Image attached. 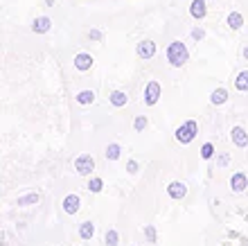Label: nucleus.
Here are the masks:
<instances>
[{"label": "nucleus", "instance_id": "obj_1", "mask_svg": "<svg viewBox=\"0 0 248 246\" xmlns=\"http://www.w3.org/2000/svg\"><path fill=\"white\" fill-rule=\"evenodd\" d=\"M196 133H199V122H196V120H185V122L181 124V127H176V131H174V136H176V140L181 145H189L196 138Z\"/></svg>", "mask_w": 248, "mask_h": 246}, {"label": "nucleus", "instance_id": "obj_2", "mask_svg": "<svg viewBox=\"0 0 248 246\" xmlns=\"http://www.w3.org/2000/svg\"><path fill=\"white\" fill-rule=\"evenodd\" d=\"M187 48L181 43V41H174L170 48H167V61H170L174 68H181V66H185V61H187Z\"/></svg>", "mask_w": 248, "mask_h": 246}, {"label": "nucleus", "instance_id": "obj_3", "mask_svg": "<svg viewBox=\"0 0 248 246\" xmlns=\"http://www.w3.org/2000/svg\"><path fill=\"white\" fill-rule=\"evenodd\" d=\"M75 169H77L79 176H91L93 169H95V158H93L91 154L77 156V161H75Z\"/></svg>", "mask_w": 248, "mask_h": 246}, {"label": "nucleus", "instance_id": "obj_4", "mask_svg": "<svg viewBox=\"0 0 248 246\" xmlns=\"http://www.w3.org/2000/svg\"><path fill=\"white\" fill-rule=\"evenodd\" d=\"M160 95H163V88H160L158 82H149V84L144 86V104L147 106H154L160 99Z\"/></svg>", "mask_w": 248, "mask_h": 246}, {"label": "nucleus", "instance_id": "obj_5", "mask_svg": "<svg viewBox=\"0 0 248 246\" xmlns=\"http://www.w3.org/2000/svg\"><path fill=\"white\" fill-rule=\"evenodd\" d=\"M246 188H248V176L244 174V172H235V174L230 176V190H232L235 195L246 192Z\"/></svg>", "mask_w": 248, "mask_h": 246}, {"label": "nucleus", "instance_id": "obj_6", "mask_svg": "<svg viewBox=\"0 0 248 246\" xmlns=\"http://www.w3.org/2000/svg\"><path fill=\"white\" fill-rule=\"evenodd\" d=\"M167 195L176 201L185 199V197H187V185H185L183 181H171L170 185H167Z\"/></svg>", "mask_w": 248, "mask_h": 246}, {"label": "nucleus", "instance_id": "obj_7", "mask_svg": "<svg viewBox=\"0 0 248 246\" xmlns=\"http://www.w3.org/2000/svg\"><path fill=\"white\" fill-rule=\"evenodd\" d=\"M230 140H232V145L239 149L248 147V133L244 127H232V131H230Z\"/></svg>", "mask_w": 248, "mask_h": 246}, {"label": "nucleus", "instance_id": "obj_8", "mask_svg": "<svg viewBox=\"0 0 248 246\" xmlns=\"http://www.w3.org/2000/svg\"><path fill=\"white\" fill-rule=\"evenodd\" d=\"M63 213L65 214H77L79 213V208H81V199H79V195H68L63 199Z\"/></svg>", "mask_w": 248, "mask_h": 246}, {"label": "nucleus", "instance_id": "obj_9", "mask_svg": "<svg viewBox=\"0 0 248 246\" xmlns=\"http://www.w3.org/2000/svg\"><path fill=\"white\" fill-rule=\"evenodd\" d=\"M156 54V43L154 41H142L138 43V57L140 59H151Z\"/></svg>", "mask_w": 248, "mask_h": 246}, {"label": "nucleus", "instance_id": "obj_10", "mask_svg": "<svg viewBox=\"0 0 248 246\" xmlns=\"http://www.w3.org/2000/svg\"><path fill=\"white\" fill-rule=\"evenodd\" d=\"M75 68H77V70H81V72L91 70V68H93V57H91V54H86V52L77 54V57H75Z\"/></svg>", "mask_w": 248, "mask_h": 246}, {"label": "nucleus", "instance_id": "obj_11", "mask_svg": "<svg viewBox=\"0 0 248 246\" xmlns=\"http://www.w3.org/2000/svg\"><path fill=\"white\" fill-rule=\"evenodd\" d=\"M79 237L84 242H91L95 237V224L93 221H81L79 224Z\"/></svg>", "mask_w": 248, "mask_h": 246}, {"label": "nucleus", "instance_id": "obj_12", "mask_svg": "<svg viewBox=\"0 0 248 246\" xmlns=\"http://www.w3.org/2000/svg\"><path fill=\"white\" fill-rule=\"evenodd\" d=\"M108 102H111L115 109H122V106H126L129 98H126V93L124 91H113L111 95H108Z\"/></svg>", "mask_w": 248, "mask_h": 246}, {"label": "nucleus", "instance_id": "obj_13", "mask_svg": "<svg viewBox=\"0 0 248 246\" xmlns=\"http://www.w3.org/2000/svg\"><path fill=\"white\" fill-rule=\"evenodd\" d=\"M210 102L215 104V106L226 104V102H228V91H226V88H217V91H212V93H210Z\"/></svg>", "mask_w": 248, "mask_h": 246}, {"label": "nucleus", "instance_id": "obj_14", "mask_svg": "<svg viewBox=\"0 0 248 246\" xmlns=\"http://www.w3.org/2000/svg\"><path fill=\"white\" fill-rule=\"evenodd\" d=\"M39 201H41V197L36 195V192H32V195H23V197H18V201H16V206H20V208L36 206Z\"/></svg>", "mask_w": 248, "mask_h": 246}, {"label": "nucleus", "instance_id": "obj_15", "mask_svg": "<svg viewBox=\"0 0 248 246\" xmlns=\"http://www.w3.org/2000/svg\"><path fill=\"white\" fill-rule=\"evenodd\" d=\"M189 14H192L194 18H203V16H205V2H203V0H194L192 7H189Z\"/></svg>", "mask_w": 248, "mask_h": 246}, {"label": "nucleus", "instance_id": "obj_16", "mask_svg": "<svg viewBox=\"0 0 248 246\" xmlns=\"http://www.w3.org/2000/svg\"><path fill=\"white\" fill-rule=\"evenodd\" d=\"M235 88H237L239 93H246V91H248V70H242L239 75H237Z\"/></svg>", "mask_w": 248, "mask_h": 246}, {"label": "nucleus", "instance_id": "obj_17", "mask_svg": "<svg viewBox=\"0 0 248 246\" xmlns=\"http://www.w3.org/2000/svg\"><path fill=\"white\" fill-rule=\"evenodd\" d=\"M106 161H118L120 158V154H122V147H120L118 143H111L108 147H106Z\"/></svg>", "mask_w": 248, "mask_h": 246}, {"label": "nucleus", "instance_id": "obj_18", "mask_svg": "<svg viewBox=\"0 0 248 246\" xmlns=\"http://www.w3.org/2000/svg\"><path fill=\"white\" fill-rule=\"evenodd\" d=\"M104 244H106V246H118V244H120V233L115 230V228H108V230H106Z\"/></svg>", "mask_w": 248, "mask_h": 246}, {"label": "nucleus", "instance_id": "obj_19", "mask_svg": "<svg viewBox=\"0 0 248 246\" xmlns=\"http://www.w3.org/2000/svg\"><path fill=\"white\" fill-rule=\"evenodd\" d=\"M32 30H34V32H39V34L47 32V30H50V18H46V16L36 18V20H34V25H32Z\"/></svg>", "mask_w": 248, "mask_h": 246}, {"label": "nucleus", "instance_id": "obj_20", "mask_svg": "<svg viewBox=\"0 0 248 246\" xmlns=\"http://www.w3.org/2000/svg\"><path fill=\"white\" fill-rule=\"evenodd\" d=\"M95 102V93L93 91H81L77 93V104H81V106H88V104Z\"/></svg>", "mask_w": 248, "mask_h": 246}, {"label": "nucleus", "instance_id": "obj_21", "mask_svg": "<svg viewBox=\"0 0 248 246\" xmlns=\"http://www.w3.org/2000/svg\"><path fill=\"white\" fill-rule=\"evenodd\" d=\"M88 190H91L93 195H97L104 190V181L99 179V176H91V181H88Z\"/></svg>", "mask_w": 248, "mask_h": 246}, {"label": "nucleus", "instance_id": "obj_22", "mask_svg": "<svg viewBox=\"0 0 248 246\" xmlns=\"http://www.w3.org/2000/svg\"><path fill=\"white\" fill-rule=\"evenodd\" d=\"M242 25H244L242 14H237V12L230 14V16H228V27H230V30H239Z\"/></svg>", "mask_w": 248, "mask_h": 246}, {"label": "nucleus", "instance_id": "obj_23", "mask_svg": "<svg viewBox=\"0 0 248 246\" xmlns=\"http://www.w3.org/2000/svg\"><path fill=\"white\" fill-rule=\"evenodd\" d=\"M215 151H217L215 145H212V143H205L201 147V158H203V161H210V158L215 156Z\"/></svg>", "mask_w": 248, "mask_h": 246}, {"label": "nucleus", "instance_id": "obj_24", "mask_svg": "<svg viewBox=\"0 0 248 246\" xmlns=\"http://www.w3.org/2000/svg\"><path fill=\"white\" fill-rule=\"evenodd\" d=\"M144 237H147V242L149 244H156L158 242V233H156V226H144Z\"/></svg>", "mask_w": 248, "mask_h": 246}, {"label": "nucleus", "instance_id": "obj_25", "mask_svg": "<svg viewBox=\"0 0 248 246\" xmlns=\"http://www.w3.org/2000/svg\"><path fill=\"white\" fill-rule=\"evenodd\" d=\"M133 129H136L138 133L147 129V115H138V117H136V122H133Z\"/></svg>", "mask_w": 248, "mask_h": 246}, {"label": "nucleus", "instance_id": "obj_26", "mask_svg": "<svg viewBox=\"0 0 248 246\" xmlns=\"http://www.w3.org/2000/svg\"><path fill=\"white\" fill-rule=\"evenodd\" d=\"M126 172H129V174H138V161H133V158L126 161Z\"/></svg>", "mask_w": 248, "mask_h": 246}, {"label": "nucleus", "instance_id": "obj_27", "mask_svg": "<svg viewBox=\"0 0 248 246\" xmlns=\"http://www.w3.org/2000/svg\"><path fill=\"white\" fill-rule=\"evenodd\" d=\"M217 165H219V167L228 165V154H221V156H219V158H217Z\"/></svg>", "mask_w": 248, "mask_h": 246}, {"label": "nucleus", "instance_id": "obj_28", "mask_svg": "<svg viewBox=\"0 0 248 246\" xmlns=\"http://www.w3.org/2000/svg\"><path fill=\"white\" fill-rule=\"evenodd\" d=\"M91 39L93 41H99V39H102V34H99L97 30H93V32H91Z\"/></svg>", "mask_w": 248, "mask_h": 246}, {"label": "nucleus", "instance_id": "obj_29", "mask_svg": "<svg viewBox=\"0 0 248 246\" xmlns=\"http://www.w3.org/2000/svg\"><path fill=\"white\" fill-rule=\"evenodd\" d=\"M192 36H194V39H203V32H201V30H194V32H192Z\"/></svg>", "mask_w": 248, "mask_h": 246}, {"label": "nucleus", "instance_id": "obj_30", "mask_svg": "<svg viewBox=\"0 0 248 246\" xmlns=\"http://www.w3.org/2000/svg\"><path fill=\"white\" fill-rule=\"evenodd\" d=\"M244 57H246V61H248V46H246V50H244Z\"/></svg>", "mask_w": 248, "mask_h": 246}]
</instances>
